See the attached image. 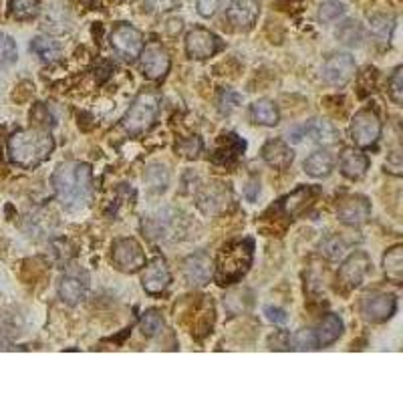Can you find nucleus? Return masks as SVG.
I'll use <instances>...</instances> for the list:
<instances>
[{
	"label": "nucleus",
	"instance_id": "8",
	"mask_svg": "<svg viewBox=\"0 0 403 403\" xmlns=\"http://www.w3.org/2000/svg\"><path fill=\"white\" fill-rule=\"evenodd\" d=\"M397 310V301L393 294L387 292H373L363 296L361 301V315L369 322H385L389 321Z\"/></svg>",
	"mask_w": 403,
	"mask_h": 403
},
{
	"label": "nucleus",
	"instance_id": "18",
	"mask_svg": "<svg viewBox=\"0 0 403 403\" xmlns=\"http://www.w3.org/2000/svg\"><path fill=\"white\" fill-rule=\"evenodd\" d=\"M142 69L147 79H163L170 71V55L161 47H147L142 50Z\"/></svg>",
	"mask_w": 403,
	"mask_h": 403
},
{
	"label": "nucleus",
	"instance_id": "31",
	"mask_svg": "<svg viewBox=\"0 0 403 403\" xmlns=\"http://www.w3.org/2000/svg\"><path fill=\"white\" fill-rule=\"evenodd\" d=\"M31 50L45 63H55L61 57V45L48 36H34L31 41Z\"/></svg>",
	"mask_w": 403,
	"mask_h": 403
},
{
	"label": "nucleus",
	"instance_id": "33",
	"mask_svg": "<svg viewBox=\"0 0 403 403\" xmlns=\"http://www.w3.org/2000/svg\"><path fill=\"white\" fill-rule=\"evenodd\" d=\"M371 32L375 34V39H379L381 43H389L391 34L395 31V16L391 15H373L369 20Z\"/></svg>",
	"mask_w": 403,
	"mask_h": 403
},
{
	"label": "nucleus",
	"instance_id": "1",
	"mask_svg": "<svg viewBox=\"0 0 403 403\" xmlns=\"http://www.w3.org/2000/svg\"><path fill=\"white\" fill-rule=\"evenodd\" d=\"M57 200L69 212L83 210L93 196V172L89 163L83 161H64L50 177Z\"/></svg>",
	"mask_w": 403,
	"mask_h": 403
},
{
	"label": "nucleus",
	"instance_id": "35",
	"mask_svg": "<svg viewBox=\"0 0 403 403\" xmlns=\"http://www.w3.org/2000/svg\"><path fill=\"white\" fill-rule=\"evenodd\" d=\"M39 0H11V13L16 20H31L39 15Z\"/></svg>",
	"mask_w": 403,
	"mask_h": 403
},
{
	"label": "nucleus",
	"instance_id": "25",
	"mask_svg": "<svg viewBox=\"0 0 403 403\" xmlns=\"http://www.w3.org/2000/svg\"><path fill=\"white\" fill-rule=\"evenodd\" d=\"M317 196H319V188L303 186V188L294 190L290 196H287V198L282 200V206H285V210L289 212L290 216H296V214H301Z\"/></svg>",
	"mask_w": 403,
	"mask_h": 403
},
{
	"label": "nucleus",
	"instance_id": "34",
	"mask_svg": "<svg viewBox=\"0 0 403 403\" xmlns=\"http://www.w3.org/2000/svg\"><path fill=\"white\" fill-rule=\"evenodd\" d=\"M337 39L343 45H349V47H359L361 41H363V29L357 20H347L339 27Z\"/></svg>",
	"mask_w": 403,
	"mask_h": 403
},
{
	"label": "nucleus",
	"instance_id": "13",
	"mask_svg": "<svg viewBox=\"0 0 403 403\" xmlns=\"http://www.w3.org/2000/svg\"><path fill=\"white\" fill-rule=\"evenodd\" d=\"M87 289H89V274L81 268H69L59 282V296L63 303L75 306L83 301Z\"/></svg>",
	"mask_w": 403,
	"mask_h": 403
},
{
	"label": "nucleus",
	"instance_id": "3",
	"mask_svg": "<svg viewBox=\"0 0 403 403\" xmlns=\"http://www.w3.org/2000/svg\"><path fill=\"white\" fill-rule=\"evenodd\" d=\"M254 257V244L252 240L232 242L222 248L218 257V266H216V278L220 285L228 282H238L244 274L248 273Z\"/></svg>",
	"mask_w": 403,
	"mask_h": 403
},
{
	"label": "nucleus",
	"instance_id": "19",
	"mask_svg": "<svg viewBox=\"0 0 403 403\" xmlns=\"http://www.w3.org/2000/svg\"><path fill=\"white\" fill-rule=\"evenodd\" d=\"M43 29L53 34H63L71 29L69 6L61 0H53L43 13Z\"/></svg>",
	"mask_w": 403,
	"mask_h": 403
},
{
	"label": "nucleus",
	"instance_id": "10",
	"mask_svg": "<svg viewBox=\"0 0 403 403\" xmlns=\"http://www.w3.org/2000/svg\"><path fill=\"white\" fill-rule=\"evenodd\" d=\"M220 47H222L220 39L212 31L202 29V27L190 31L188 36H186V53H188L190 59H198V61L210 59L220 50Z\"/></svg>",
	"mask_w": 403,
	"mask_h": 403
},
{
	"label": "nucleus",
	"instance_id": "17",
	"mask_svg": "<svg viewBox=\"0 0 403 403\" xmlns=\"http://www.w3.org/2000/svg\"><path fill=\"white\" fill-rule=\"evenodd\" d=\"M172 282V274L168 268V262L163 258H156L149 266H145V273L142 276V285H144L145 292L149 294H161Z\"/></svg>",
	"mask_w": 403,
	"mask_h": 403
},
{
	"label": "nucleus",
	"instance_id": "43",
	"mask_svg": "<svg viewBox=\"0 0 403 403\" xmlns=\"http://www.w3.org/2000/svg\"><path fill=\"white\" fill-rule=\"evenodd\" d=\"M290 345H292V339L287 331H276L274 335L268 337V349H273V351H290L292 349Z\"/></svg>",
	"mask_w": 403,
	"mask_h": 403
},
{
	"label": "nucleus",
	"instance_id": "2",
	"mask_svg": "<svg viewBox=\"0 0 403 403\" xmlns=\"http://www.w3.org/2000/svg\"><path fill=\"white\" fill-rule=\"evenodd\" d=\"M55 149V142L47 131L41 129H22L11 135L8 153L11 160L20 168H36L47 160Z\"/></svg>",
	"mask_w": 403,
	"mask_h": 403
},
{
	"label": "nucleus",
	"instance_id": "32",
	"mask_svg": "<svg viewBox=\"0 0 403 403\" xmlns=\"http://www.w3.org/2000/svg\"><path fill=\"white\" fill-rule=\"evenodd\" d=\"M383 268H385L387 278L395 285H402L403 278V248L402 246H393L391 250H387L383 257Z\"/></svg>",
	"mask_w": 403,
	"mask_h": 403
},
{
	"label": "nucleus",
	"instance_id": "42",
	"mask_svg": "<svg viewBox=\"0 0 403 403\" xmlns=\"http://www.w3.org/2000/svg\"><path fill=\"white\" fill-rule=\"evenodd\" d=\"M294 349H299V351H313V349H317V335H315V331L301 329L294 335Z\"/></svg>",
	"mask_w": 403,
	"mask_h": 403
},
{
	"label": "nucleus",
	"instance_id": "26",
	"mask_svg": "<svg viewBox=\"0 0 403 403\" xmlns=\"http://www.w3.org/2000/svg\"><path fill=\"white\" fill-rule=\"evenodd\" d=\"M144 184L151 193H163L170 186V172L161 163H151L144 172Z\"/></svg>",
	"mask_w": 403,
	"mask_h": 403
},
{
	"label": "nucleus",
	"instance_id": "30",
	"mask_svg": "<svg viewBox=\"0 0 403 403\" xmlns=\"http://www.w3.org/2000/svg\"><path fill=\"white\" fill-rule=\"evenodd\" d=\"M53 226H55L53 214L47 212V210H39V212H34L32 216L27 218L25 230L29 232L31 238H43L45 234H48V232L53 230Z\"/></svg>",
	"mask_w": 403,
	"mask_h": 403
},
{
	"label": "nucleus",
	"instance_id": "41",
	"mask_svg": "<svg viewBox=\"0 0 403 403\" xmlns=\"http://www.w3.org/2000/svg\"><path fill=\"white\" fill-rule=\"evenodd\" d=\"M389 97L393 99L395 105H402L403 103V69L397 67L389 79Z\"/></svg>",
	"mask_w": 403,
	"mask_h": 403
},
{
	"label": "nucleus",
	"instance_id": "46",
	"mask_svg": "<svg viewBox=\"0 0 403 403\" xmlns=\"http://www.w3.org/2000/svg\"><path fill=\"white\" fill-rule=\"evenodd\" d=\"M264 315L274 325H285V322L289 321V315L282 308H278V306H264Z\"/></svg>",
	"mask_w": 403,
	"mask_h": 403
},
{
	"label": "nucleus",
	"instance_id": "20",
	"mask_svg": "<svg viewBox=\"0 0 403 403\" xmlns=\"http://www.w3.org/2000/svg\"><path fill=\"white\" fill-rule=\"evenodd\" d=\"M144 230L149 234V238H170L176 236L177 230V214L174 210H163L156 216H149L144 222Z\"/></svg>",
	"mask_w": 403,
	"mask_h": 403
},
{
	"label": "nucleus",
	"instance_id": "21",
	"mask_svg": "<svg viewBox=\"0 0 403 403\" xmlns=\"http://www.w3.org/2000/svg\"><path fill=\"white\" fill-rule=\"evenodd\" d=\"M262 160L274 170H287L294 160V151L282 139H271L262 147Z\"/></svg>",
	"mask_w": 403,
	"mask_h": 403
},
{
	"label": "nucleus",
	"instance_id": "22",
	"mask_svg": "<svg viewBox=\"0 0 403 403\" xmlns=\"http://www.w3.org/2000/svg\"><path fill=\"white\" fill-rule=\"evenodd\" d=\"M228 200H230V193L226 188H222V184H208L198 196V206L204 214H216L224 208Z\"/></svg>",
	"mask_w": 403,
	"mask_h": 403
},
{
	"label": "nucleus",
	"instance_id": "4",
	"mask_svg": "<svg viewBox=\"0 0 403 403\" xmlns=\"http://www.w3.org/2000/svg\"><path fill=\"white\" fill-rule=\"evenodd\" d=\"M158 111H160V95L156 91H144V93L135 97V101L131 103V107L125 113L121 125L131 135L145 133L147 129L153 125Z\"/></svg>",
	"mask_w": 403,
	"mask_h": 403
},
{
	"label": "nucleus",
	"instance_id": "39",
	"mask_svg": "<svg viewBox=\"0 0 403 403\" xmlns=\"http://www.w3.org/2000/svg\"><path fill=\"white\" fill-rule=\"evenodd\" d=\"M343 15H345V4L339 0H325L319 6V20L322 22H335Z\"/></svg>",
	"mask_w": 403,
	"mask_h": 403
},
{
	"label": "nucleus",
	"instance_id": "7",
	"mask_svg": "<svg viewBox=\"0 0 403 403\" xmlns=\"http://www.w3.org/2000/svg\"><path fill=\"white\" fill-rule=\"evenodd\" d=\"M381 135V121L377 113L371 109H363L353 117L351 121V137L359 147H371L377 144Z\"/></svg>",
	"mask_w": 403,
	"mask_h": 403
},
{
	"label": "nucleus",
	"instance_id": "40",
	"mask_svg": "<svg viewBox=\"0 0 403 403\" xmlns=\"http://www.w3.org/2000/svg\"><path fill=\"white\" fill-rule=\"evenodd\" d=\"M202 139L198 137V135H192V137H186V139H182V142H177L176 149L177 153H182L186 160H196L200 153H202Z\"/></svg>",
	"mask_w": 403,
	"mask_h": 403
},
{
	"label": "nucleus",
	"instance_id": "38",
	"mask_svg": "<svg viewBox=\"0 0 403 403\" xmlns=\"http://www.w3.org/2000/svg\"><path fill=\"white\" fill-rule=\"evenodd\" d=\"M139 329H142L144 337H156L161 329H163V319H161L160 313L153 310V308L147 310V313H144L142 322H139Z\"/></svg>",
	"mask_w": 403,
	"mask_h": 403
},
{
	"label": "nucleus",
	"instance_id": "28",
	"mask_svg": "<svg viewBox=\"0 0 403 403\" xmlns=\"http://www.w3.org/2000/svg\"><path fill=\"white\" fill-rule=\"evenodd\" d=\"M333 156L329 153V151H315V153H310L308 158L305 160V172L308 176L313 177H327L331 174V170H333Z\"/></svg>",
	"mask_w": 403,
	"mask_h": 403
},
{
	"label": "nucleus",
	"instance_id": "15",
	"mask_svg": "<svg viewBox=\"0 0 403 403\" xmlns=\"http://www.w3.org/2000/svg\"><path fill=\"white\" fill-rule=\"evenodd\" d=\"M214 274V268H212V258L200 250L196 254H190V257L184 260V278L188 285L192 287H204L208 285L210 278Z\"/></svg>",
	"mask_w": 403,
	"mask_h": 403
},
{
	"label": "nucleus",
	"instance_id": "47",
	"mask_svg": "<svg viewBox=\"0 0 403 403\" xmlns=\"http://www.w3.org/2000/svg\"><path fill=\"white\" fill-rule=\"evenodd\" d=\"M222 109H226V111H230V109H234L238 103H240V97L236 95V93H232V91H226V93H222Z\"/></svg>",
	"mask_w": 403,
	"mask_h": 403
},
{
	"label": "nucleus",
	"instance_id": "24",
	"mask_svg": "<svg viewBox=\"0 0 403 403\" xmlns=\"http://www.w3.org/2000/svg\"><path fill=\"white\" fill-rule=\"evenodd\" d=\"M244 149H246V142L244 139H240L236 133H226L220 139V147L214 153V161L222 163V165L232 163L240 153H244Z\"/></svg>",
	"mask_w": 403,
	"mask_h": 403
},
{
	"label": "nucleus",
	"instance_id": "29",
	"mask_svg": "<svg viewBox=\"0 0 403 403\" xmlns=\"http://www.w3.org/2000/svg\"><path fill=\"white\" fill-rule=\"evenodd\" d=\"M250 115L254 119V123L258 125H266V128H274L280 119V113H278V107L274 101H268V99H260L252 105L250 109Z\"/></svg>",
	"mask_w": 403,
	"mask_h": 403
},
{
	"label": "nucleus",
	"instance_id": "6",
	"mask_svg": "<svg viewBox=\"0 0 403 403\" xmlns=\"http://www.w3.org/2000/svg\"><path fill=\"white\" fill-rule=\"evenodd\" d=\"M109 41H111V47L128 61H135L144 50V34L128 22L115 25Z\"/></svg>",
	"mask_w": 403,
	"mask_h": 403
},
{
	"label": "nucleus",
	"instance_id": "23",
	"mask_svg": "<svg viewBox=\"0 0 403 403\" xmlns=\"http://www.w3.org/2000/svg\"><path fill=\"white\" fill-rule=\"evenodd\" d=\"M339 165H341L343 176L349 177V179H359V177L365 176L367 170H369V158L365 153L357 151V149H343Z\"/></svg>",
	"mask_w": 403,
	"mask_h": 403
},
{
	"label": "nucleus",
	"instance_id": "11",
	"mask_svg": "<svg viewBox=\"0 0 403 403\" xmlns=\"http://www.w3.org/2000/svg\"><path fill=\"white\" fill-rule=\"evenodd\" d=\"M355 59L349 53H339L322 64V77L333 87H345L355 75Z\"/></svg>",
	"mask_w": 403,
	"mask_h": 403
},
{
	"label": "nucleus",
	"instance_id": "5",
	"mask_svg": "<svg viewBox=\"0 0 403 403\" xmlns=\"http://www.w3.org/2000/svg\"><path fill=\"white\" fill-rule=\"evenodd\" d=\"M111 260L117 271L125 274H133L145 266V252L142 244L133 238H119L113 242Z\"/></svg>",
	"mask_w": 403,
	"mask_h": 403
},
{
	"label": "nucleus",
	"instance_id": "44",
	"mask_svg": "<svg viewBox=\"0 0 403 403\" xmlns=\"http://www.w3.org/2000/svg\"><path fill=\"white\" fill-rule=\"evenodd\" d=\"M182 0H145L147 8L149 11H156V13H170L179 6Z\"/></svg>",
	"mask_w": 403,
	"mask_h": 403
},
{
	"label": "nucleus",
	"instance_id": "37",
	"mask_svg": "<svg viewBox=\"0 0 403 403\" xmlns=\"http://www.w3.org/2000/svg\"><path fill=\"white\" fill-rule=\"evenodd\" d=\"M345 250H347L345 240L335 236V234L327 236V238L321 242V254L325 258H329V260H339V258L345 254Z\"/></svg>",
	"mask_w": 403,
	"mask_h": 403
},
{
	"label": "nucleus",
	"instance_id": "27",
	"mask_svg": "<svg viewBox=\"0 0 403 403\" xmlns=\"http://www.w3.org/2000/svg\"><path fill=\"white\" fill-rule=\"evenodd\" d=\"M317 335V345L327 347V345H333L341 335H343V321L339 315H327L319 325V331L315 333Z\"/></svg>",
	"mask_w": 403,
	"mask_h": 403
},
{
	"label": "nucleus",
	"instance_id": "14",
	"mask_svg": "<svg viewBox=\"0 0 403 403\" xmlns=\"http://www.w3.org/2000/svg\"><path fill=\"white\" fill-rule=\"evenodd\" d=\"M369 268V254L363 252V250H359V252H353L351 257L343 262V266H341V271H339V278H341V282L345 285V289H357V287L365 280Z\"/></svg>",
	"mask_w": 403,
	"mask_h": 403
},
{
	"label": "nucleus",
	"instance_id": "16",
	"mask_svg": "<svg viewBox=\"0 0 403 403\" xmlns=\"http://www.w3.org/2000/svg\"><path fill=\"white\" fill-rule=\"evenodd\" d=\"M339 220L343 224L361 226L369 220L371 204L365 196H347L339 206Z\"/></svg>",
	"mask_w": 403,
	"mask_h": 403
},
{
	"label": "nucleus",
	"instance_id": "36",
	"mask_svg": "<svg viewBox=\"0 0 403 403\" xmlns=\"http://www.w3.org/2000/svg\"><path fill=\"white\" fill-rule=\"evenodd\" d=\"M18 50H16V43L4 32H0V69H8L16 63Z\"/></svg>",
	"mask_w": 403,
	"mask_h": 403
},
{
	"label": "nucleus",
	"instance_id": "9",
	"mask_svg": "<svg viewBox=\"0 0 403 403\" xmlns=\"http://www.w3.org/2000/svg\"><path fill=\"white\" fill-rule=\"evenodd\" d=\"M290 142L299 144V142H313V144H333L337 142V129L333 128V123L325 121V119H310L305 125L294 128L289 133Z\"/></svg>",
	"mask_w": 403,
	"mask_h": 403
},
{
	"label": "nucleus",
	"instance_id": "45",
	"mask_svg": "<svg viewBox=\"0 0 403 403\" xmlns=\"http://www.w3.org/2000/svg\"><path fill=\"white\" fill-rule=\"evenodd\" d=\"M196 8H198V15L204 16V18H210L218 13L220 8V0H198L196 2Z\"/></svg>",
	"mask_w": 403,
	"mask_h": 403
},
{
	"label": "nucleus",
	"instance_id": "48",
	"mask_svg": "<svg viewBox=\"0 0 403 403\" xmlns=\"http://www.w3.org/2000/svg\"><path fill=\"white\" fill-rule=\"evenodd\" d=\"M244 193H246V198H248L250 202H254L258 198V193H260V182H258V179H250L248 186L244 188Z\"/></svg>",
	"mask_w": 403,
	"mask_h": 403
},
{
	"label": "nucleus",
	"instance_id": "12",
	"mask_svg": "<svg viewBox=\"0 0 403 403\" xmlns=\"http://www.w3.org/2000/svg\"><path fill=\"white\" fill-rule=\"evenodd\" d=\"M260 16L258 0H230L226 8V18L236 31H248L257 25Z\"/></svg>",
	"mask_w": 403,
	"mask_h": 403
}]
</instances>
